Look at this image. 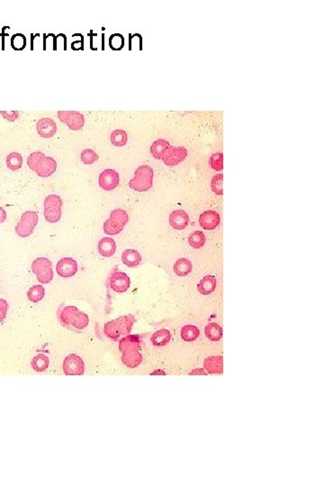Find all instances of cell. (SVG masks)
<instances>
[{
	"label": "cell",
	"instance_id": "obj_17",
	"mask_svg": "<svg viewBox=\"0 0 324 486\" xmlns=\"http://www.w3.org/2000/svg\"><path fill=\"white\" fill-rule=\"evenodd\" d=\"M221 218L217 212L209 210L204 212L199 217L200 226L207 231H213L220 225Z\"/></svg>",
	"mask_w": 324,
	"mask_h": 486
},
{
	"label": "cell",
	"instance_id": "obj_26",
	"mask_svg": "<svg viewBox=\"0 0 324 486\" xmlns=\"http://www.w3.org/2000/svg\"><path fill=\"white\" fill-rule=\"evenodd\" d=\"M6 163H7L8 169L12 171L20 170L23 166L22 155L18 152H11L10 154L8 155Z\"/></svg>",
	"mask_w": 324,
	"mask_h": 486
},
{
	"label": "cell",
	"instance_id": "obj_35",
	"mask_svg": "<svg viewBox=\"0 0 324 486\" xmlns=\"http://www.w3.org/2000/svg\"><path fill=\"white\" fill-rule=\"evenodd\" d=\"M210 166L216 171L224 170V154L221 152H216L211 156Z\"/></svg>",
	"mask_w": 324,
	"mask_h": 486
},
{
	"label": "cell",
	"instance_id": "obj_15",
	"mask_svg": "<svg viewBox=\"0 0 324 486\" xmlns=\"http://www.w3.org/2000/svg\"><path fill=\"white\" fill-rule=\"evenodd\" d=\"M56 271L63 278H70L77 272V263L74 258L66 257L59 259L56 265Z\"/></svg>",
	"mask_w": 324,
	"mask_h": 486
},
{
	"label": "cell",
	"instance_id": "obj_34",
	"mask_svg": "<svg viewBox=\"0 0 324 486\" xmlns=\"http://www.w3.org/2000/svg\"><path fill=\"white\" fill-rule=\"evenodd\" d=\"M222 182H224V175L222 174L215 175L211 181V188H212V190L215 195H222V194H224Z\"/></svg>",
	"mask_w": 324,
	"mask_h": 486
},
{
	"label": "cell",
	"instance_id": "obj_16",
	"mask_svg": "<svg viewBox=\"0 0 324 486\" xmlns=\"http://www.w3.org/2000/svg\"><path fill=\"white\" fill-rule=\"evenodd\" d=\"M36 131L42 138L50 139L55 135L57 125L51 118H42L37 121Z\"/></svg>",
	"mask_w": 324,
	"mask_h": 486
},
{
	"label": "cell",
	"instance_id": "obj_24",
	"mask_svg": "<svg viewBox=\"0 0 324 486\" xmlns=\"http://www.w3.org/2000/svg\"><path fill=\"white\" fill-rule=\"evenodd\" d=\"M170 340V332L168 330L161 329L155 332L151 336V341L154 346H165Z\"/></svg>",
	"mask_w": 324,
	"mask_h": 486
},
{
	"label": "cell",
	"instance_id": "obj_6",
	"mask_svg": "<svg viewBox=\"0 0 324 486\" xmlns=\"http://www.w3.org/2000/svg\"><path fill=\"white\" fill-rule=\"evenodd\" d=\"M129 221V216L126 211L115 209L111 212L110 217L105 221L104 232L109 236L117 235L126 227Z\"/></svg>",
	"mask_w": 324,
	"mask_h": 486
},
{
	"label": "cell",
	"instance_id": "obj_10",
	"mask_svg": "<svg viewBox=\"0 0 324 486\" xmlns=\"http://www.w3.org/2000/svg\"><path fill=\"white\" fill-rule=\"evenodd\" d=\"M57 115L59 121L72 131H79L85 125L84 115L77 111H59Z\"/></svg>",
	"mask_w": 324,
	"mask_h": 486
},
{
	"label": "cell",
	"instance_id": "obj_11",
	"mask_svg": "<svg viewBox=\"0 0 324 486\" xmlns=\"http://www.w3.org/2000/svg\"><path fill=\"white\" fill-rule=\"evenodd\" d=\"M63 372L68 376H81L85 372V364L79 356L71 354L63 361Z\"/></svg>",
	"mask_w": 324,
	"mask_h": 486
},
{
	"label": "cell",
	"instance_id": "obj_33",
	"mask_svg": "<svg viewBox=\"0 0 324 486\" xmlns=\"http://www.w3.org/2000/svg\"><path fill=\"white\" fill-rule=\"evenodd\" d=\"M80 158L85 165H92L97 160V155L92 149H85L81 152Z\"/></svg>",
	"mask_w": 324,
	"mask_h": 486
},
{
	"label": "cell",
	"instance_id": "obj_30",
	"mask_svg": "<svg viewBox=\"0 0 324 486\" xmlns=\"http://www.w3.org/2000/svg\"><path fill=\"white\" fill-rule=\"evenodd\" d=\"M199 330L194 325H186L181 330V338L187 342H192L197 339Z\"/></svg>",
	"mask_w": 324,
	"mask_h": 486
},
{
	"label": "cell",
	"instance_id": "obj_18",
	"mask_svg": "<svg viewBox=\"0 0 324 486\" xmlns=\"http://www.w3.org/2000/svg\"><path fill=\"white\" fill-rule=\"evenodd\" d=\"M169 221L172 228L177 231H181L188 227L189 224V217L185 211L175 210L170 214Z\"/></svg>",
	"mask_w": 324,
	"mask_h": 486
},
{
	"label": "cell",
	"instance_id": "obj_21",
	"mask_svg": "<svg viewBox=\"0 0 324 486\" xmlns=\"http://www.w3.org/2000/svg\"><path fill=\"white\" fill-rule=\"evenodd\" d=\"M170 144L168 140H163V139H158L155 140L153 144H151V153L156 159H162L164 155L166 154L168 149L170 148Z\"/></svg>",
	"mask_w": 324,
	"mask_h": 486
},
{
	"label": "cell",
	"instance_id": "obj_12",
	"mask_svg": "<svg viewBox=\"0 0 324 486\" xmlns=\"http://www.w3.org/2000/svg\"><path fill=\"white\" fill-rule=\"evenodd\" d=\"M108 285L113 291L123 294L129 289L131 279L125 272L113 271L108 278Z\"/></svg>",
	"mask_w": 324,
	"mask_h": 486
},
{
	"label": "cell",
	"instance_id": "obj_9",
	"mask_svg": "<svg viewBox=\"0 0 324 486\" xmlns=\"http://www.w3.org/2000/svg\"><path fill=\"white\" fill-rule=\"evenodd\" d=\"M38 225V214L34 211H26L16 224L15 233L21 237L26 238L33 234L34 229Z\"/></svg>",
	"mask_w": 324,
	"mask_h": 486
},
{
	"label": "cell",
	"instance_id": "obj_2",
	"mask_svg": "<svg viewBox=\"0 0 324 486\" xmlns=\"http://www.w3.org/2000/svg\"><path fill=\"white\" fill-rule=\"evenodd\" d=\"M27 166L40 177H49L55 173L57 162L52 157L45 156L40 151H35L27 158Z\"/></svg>",
	"mask_w": 324,
	"mask_h": 486
},
{
	"label": "cell",
	"instance_id": "obj_39",
	"mask_svg": "<svg viewBox=\"0 0 324 486\" xmlns=\"http://www.w3.org/2000/svg\"><path fill=\"white\" fill-rule=\"evenodd\" d=\"M0 114L9 121H15L19 117V112L17 111H1Z\"/></svg>",
	"mask_w": 324,
	"mask_h": 486
},
{
	"label": "cell",
	"instance_id": "obj_27",
	"mask_svg": "<svg viewBox=\"0 0 324 486\" xmlns=\"http://www.w3.org/2000/svg\"><path fill=\"white\" fill-rule=\"evenodd\" d=\"M45 295V289L42 285H35L27 291V298L33 302H39Z\"/></svg>",
	"mask_w": 324,
	"mask_h": 486
},
{
	"label": "cell",
	"instance_id": "obj_28",
	"mask_svg": "<svg viewBox=\"0 0 324 486\" xmlns=\"http://www.w3.org/2000/svg\"><path fill=\"white\" fill-rule=\"evenodd\" d=\"M110 140L112 144L115 147H123L128 141V135L124 130H114V132L111 133Z\"/></svg>",
	"mask_w": 324,
	"mask_h": 486
},
{
	"label": "cell",
	"instance_id": "obj_13",
	"mask_svg": "<svg viewBox=\"0 0 324 486\" xmlns=\"http://www.w3.org/2000/svg\"><path fill=\"white\" fill-rule=\"evenodd\" d=\"M187 157L188 150L186 148L170 146L166 154L162 158V160L167 166L174 167L178 165L180 162L184 161Z\"/></svg>",
	"mask_w": 324,
	"mask_h": 486
},
{
	"label": "cell",
	"instance_id": "obj_22",
	"mask_svg": "<svg viewBox=\"0 0 324 486\" xmlns=\"http://www.w3.org/2000/svg\"><path fill=\"white\" fill-rule=\"evenodd\" d=\"M174 272L177 276H187L192 272L193 265L191 261L186 258H178L177 261L175 262L173 267Z\"/></svg>",
	"mask_w": 324,
	"mask_h": 486
},
{
	"label": "cell",
	"instance_id": "obj_19",
	"mask_svg": "<svg viewBox=\"0 0 324 486\" xmlns=\"http://www.w3.org/2000/svg\"><path fill=\"white\" fill-rule=\"evenodd\" d=\"M97 250L99 254L104 258H111L116 251V243L110 237H105L100 239Z\"/></svg>",
	"mask_w": 324,
	"mask_h": 486
},
{
	"label": "cell",
	"instance_id": "obj_1",
	"mask_svg": "<svg viewBox=\"0 0 324 486\" xmlns=\"http://www.w3.org/2000/svg\"><path fill=\"white\" fill-rule=\"evenodd\" d=\"M59 322L65 328L82 331L89 326V318L75 306H64L58 311Z\"/></svg>",
	"mask_w": 324,
	"mask_h": 486
},
{
	"label": "cell",
	"instance_id": "obj_25",
	"mask_svg": "<svg viewBox=\"0 0 324 486\" xmlns=\"http://www.w3.org/2000/svg\"><path fill=\"white\" fill-rule=\"evenodd\" d=\"M50 364V359L47 356L44 354H38L35 357H33L31 362V366L34 371L38 373H42L48 369Z\"/></svg>",
	"mask_w": 324,
	"mask_h": 486
},
{
	"label": "cell",
	"instance_id": "obj_31",
	"mask_svg": "<svg viewBox=\"0 0 324 486\" xmlns=\"http://www.w3.org/2000/svg\"><path fill=\"white\" fill-rule=\"evenodd\" d=\"M206 335L208 339L213 341L220 340L222 336V330L217 323H209L206 327Z\"/></svg>",
	"mask_w": 324,
	"mask_h": 486
},
{
	"label": "cell",
	"instance_id": "obj_40",
	"mask_svg": "<svg viewBox=\"0 0 324 486\" xmlns=\"http://www.w3.org/2000/svg\"><path fill=\"white\" fill-rule=\"evenodd\" d=\"M8 219V214L3 207H0V224H4Z\"/></svg>",
	"mask_w": 324,
	"mask_h": 486
},
{
	"label": "cell",
	"instance_id": "obj_29",
	"mask_svg": "<svg viewBox=\"0 0 324 486\" xmlns=\"http://www.w3.org/2000/svg\"><path fill=\"white\" fill-rule=\"evenodd\" d=\"M188 243L193 249L199 250L206 244V236L201 231H195L188 237Z\"/></svg>",
	"mask_w": 324,
	"mask_h": 486
},
{
	"label": "cell",
	"instance_id": "obj_14",
	"mask_svg": "<svg viewBox=\"0 0 324 486\" xmlns=\"http://www.w3.org/2000/svg\"><path fill=\"white\" fill-rule=\"evenodd\" d=\"M120 182V177L117 171L112 169H107L100 173L98 183L100 188L106 191H112L117 188Z\"/></svg>",
	"mask_w": 324,
	"mask_h": 486
},
{
	"label": "cell",
	"instance_id": "obj_8",
	"mask_svg": "<svg viewBox=\"0 0 324 486\" xmlns=\"http://www.w3.org/2000/svg\"><path fill=\"white\" fill-rule=\"evenodd\" d=\"M32 270L40 284H49L53 279L52 263L49 258L40 257L34 259L32 264Z\"/></svg>",
	"mask_w": 324,
	"mask_h": 486
},
{
	"label": "cell",
	"instance_id": "obj_5",
	"mask_svg": "<svg viewBox=\"0 0 324 486\" xmlns=\"http://www.w3.org/2000/svg\"><path fill=\"white\" fill-rule=\"evenodd\" d=\"M153 170L148 165L138 167L133 178L130 180V188L137 192L149 191L153 185Z\"/></svg>",
	"mask_w": 324,
	"mask_h": 486
},
{
	"label": "cell",
	"instance_id": "obj_36",
	"mask_svg": "<svg viewBox=\"0 0 324 486\" xmlns=\"http://www.w3.org/2000/svg\"><path fill=\"white\" fill-rule=\"evenodd\" d=\"M12 46L16 50H22L26 46V38L22 34H16L12 39Z\"/></svg>",
	"mask_w": 324,
	"mask_h": 486
},
{
	"label": "cell",
	"instance_id": "obj_4",
	"mask_svg": "<svg viewBox=\"0 0 324 486\" xmlns=\"http://www.w3.org/2000/svg\"><path fill=\"white\" fill-rule=\"evenodd\" d=\"M134 322L135 318L133 315L119 317L105 324L104 332L108 338L117 340L119 338L129 335Z\"/></svg>",
	"mask_w": 324,
	"mask_h": 486
},
{
	"label": "cell",
	"instance_id": "obj_37",
	"mask_svg": "<svg viewBox=\"0 0 324 486\" xmlns=\"http://www.w3.org/2000/svg\"><path fill=\"white\" fill-rule=\"evenodd\" d=\"M110 46L114 50H120L124 46V38L119 34L113 35L110 39Z\"/></svg>",
	"mask_w": 324,
	"mask_h": 486
},
{
	"label": "cell",
	"instance_id": "obj_20",
	"mask_svg": "<svg viewBox=\"0 0 324 486\" xmlns=\"http://www.w3.org/2000/svg\"><path fill=\"white\" fill-rule=\"evenodd\" d=\"M141 260L140 253L133 249L126 250L121 253V262L128 268H136L140 265Z\"/></svg>",
	"mask_w": 324,
	"mask_h": 486
},
{
	"label": "cell",
	"instance_id": "obj_7",
	"mask_svg": "<svg viewBox=\"0 0 324 486\" xmlns=\"http://www.w3.org/2000/svg\"><path fill=\"white\" fill-rule=\"evenodd\" d=\"M45 220L50 224H56L62 218V208H63V200L60 196L57 195H50L45 198Z\"/></svg>",
	"mask_w": 324,
	"mask_h": 486
},
{
	"label": "cell",
	"instance_id": "obj_38",
	"mask_svg": "<svg viewBox=\"0 0 324 486\" xmlns=\"http://www.w3.org/2000/svg\"><path fill=\"white\" fill-rule=\"evenodd\" d=\"M8 302L5 299L0 298V323L4 321L8 311Z\"/></svg>",
	"mask_w": 324,
	"mask_h": 486
},
{
	"label": "cell",
	"instance_id": "obj_3",
	"mask_svg": "<svg viewBox=\"0 0 324 486\" xmlns=\"http://www.w3.org/2000/svg\"><path fill=\"white\" fill-rule=\"evenodd\" d=\"M139 343V338L135 335H127L120 340L119 348L121 351V360L129 368H135L141 361Z\"/></svg>",
	"mask_w": 324,
	"mask_h": 486
},
{
	"label": "cell",
	"instance_id": "obj_32",
	"mask_svg": "<svg viewBox=\"0 0 324 486\" xmlns=\"http://www.w3.org/2000/svg\"><path fill=\"white\" fill-rule=\"evenodd\" d=\"M222 360L221 357H210L206 361L205 366L209 372L221 373L222 370Z\"/></svg>",
	"mask_w": 324,
	"mask_h": 486
},
{
	"label": "cell",
	"instance_id": "obj_23",
	"mask_svg": "<svg viewBox=\"0 0 324 486\" xmlns=\"http://www.w3.org/2000/svg\"><path fill=\"white\" fill-rule=\"evenodd\" d=\"M216 278L214 276H205L198 285V291L202 295H208L212 294L216 288Z\"/></svg>",
	"mask_w": 324,
	"mask_h": 486
}]
</instances>
